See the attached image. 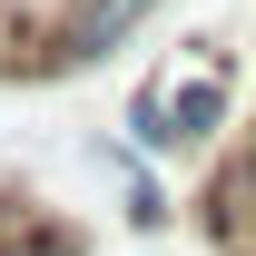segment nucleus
I'll return each mask as SVG.
<instances>
[{
	"label": "nucleus",
	"instance_id": "obj_1",
	"mask_svg": "<svg viewBox=\"0 0 256 256\" xmlns=\"http://www.w3.org/2000/svg\"><path fill=\"white\" fill-rule=\"evenodd\" d=\"M217 128H226V69H197L168 89V148H207Z\"/></svg>",
	"mask_w": 256,
	"mask_h": 256
}]
</instances>
